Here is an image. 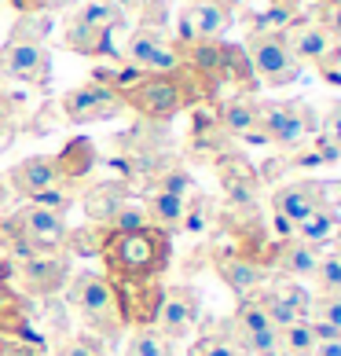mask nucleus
Segmentation results:
<instances>
[{
  "mask_svg": "<svg viewBox=\"0 0 341 356\" xmlns=\"http://www.w3.org/2000/svg\"><path fill=\"white\" fill-rule=\"evenodd\" d=\"M103 280L110 283L125 327H151L165 294V272L173 265V235L151 224L136 232H107L99 254Z\"/></svg>",
  "mask_w": 341,
  "mask_h": 356,
  "instance_id": "nucleus-1",
  "label": "nucleus"
},
{
  "mask_svg": "<svg viewBox=\"0 0 341 356\" xmlns=\"http://www.w3.org/2000/svg\"><path fill=\"white\" fill-rule=\"evenodd\" d=\"M206 96H213V85L188 63H180V70L173 74H140L133 85L117 92L125 111H136L143 122H169L173 114Z\"/></svg>",
  "mask_w": 341,
  "mask_h": 356,
  "instance_id": "nucleus-2",
  "label": "nucleus"
},
{
  "mask_svg": "<svg viewBox=\"0 0 341 356\" xmlns=\"http://www.w3.org/2000/svg\"><path fill=\"white\" fill-rule=\"evenodd\" d=\"M63 305L77 312V320L85 323L88 334H96L107 349L125 341V316L117 305L110 283L103 280V272H70L67 286H63Z\"/></svg>",
  "mask_w": 341,
  "mask_h": 356,
  "instance_id": "nucleus-3",
  "label": "nucleus"
},
{
  "mask_svg": "<svg viewBox=\"0 0 341 356\" xmlns=\"http://www.w3.org/2000/svg\"><path fill=\"white\" fill-rule=\"evenodd\" d=\"M48 33H51L48 11H41V15H19V22L11 26L8 44L0 48V77L33 85V88H48L51 85V56L44 48Z\"/></svg>",
  "mask_w": 341,
  "mask_h": 356,
  "instance_id": "nucleus-4",
  "label": "nucleus"
},
{
  "mask_svg": "<svg viewBox=\"0 0 341 356\" xmlns=\"http://www.w3.org/2000/svg\"><path fill=\"white\" fill-rule=\"evenodd\" d=\"M70 280L67 254H22L11 257V286L26 294L33 305L63 298V286Z\"/></svg>",
  "mask_w": 341,
  "mask_h": 356,
  "instance_id": "nucleus-5",
  "label": "nucleus"
},
{
  "mask_svg": "<svg viewBox=\"0 0 341 356\" xmlns=\"http://www.w3.org/2000/svg\"><path fill=\"white\" fill-rule=\"evenodd\" d=\"M114 26H122V15L114 8H107L103 0H88L67 19L63 30V44L77 56H117L110 44Z\"/></svg>",
  "mask_w": 341,
  "mask_h": 356,
  "instance_id": "nucleus-6",
  "label": "nucleus"
},
{
  "mask_svg": "<svg viewBox=\"0 0 341 356\" xmlns=\"http://www.w3.org/2000/svg\"><path fill=\"white\" fill-rule=\"evenodd\" d=\"M257 114H260V133L286 154L305 147V140L319 133V118L308 103H257Z\"/></svg>",
  "mask_w": 341,
  "mask_h": 356,
  "instance_id": "nucleus-7",
  "label": "nucleus"
},
{
  "mask_svg": "<svg viewBox=\"0 0 341 356\" xmlns=\"http://www.w3.org/2000/svg\"><path fill=\"white\" fill-rule=\"evenodd\" d=\"M246 59H250L253 77H260L265 85L279 88V85H294L301 67L294 63L290 48L283 44V33H268V30H253L246 41Z\"/></svg>",
  "mask_w": 341,
  "mask_h": 356,
  "instance_id": "nucleus-8",
  "label": "nucleus"
},
{
  "mask_svg": "<svg viewBox=\"0 0 341 356\" xmlns=\"http://www.w3.org/2000/svg\"><path fill=\"white\" fill-rule=\"evenodd\" d=\"M199 316H202V294H199V286L173 283V286H165L162 305H158V312H154V323L151 327L158 334H165L169 341H183V338L194 331Z\"/></svg>",
  "mask_w": 341,
  "mask_h": 356,
  "instance_id": "nucleus-9",
  "label": "nucleus"
},
{
  "mask_svg": "<svg viewBox=\"0 0 341 356\" xmlns=\"http://www.w3.org/2000/svg\"><path fill=\"white\" fill-rule=\"evenodd\" d=\"M213 169H217V180H220L228 209H257L265 180H260V173L239 151H220L213 158Z\"/></svg>",
  "mask_w": 341,
  "mask_h": 356,
  "instance_id": "nucleus-10",
  "label": "nucleus"
},
{
  "mask_svg": "<svg viewBox=\"0 0 341 356\" xmlns=\"http://www.w3.org/2000/svg\"><path fill=\"white\" fill-rule=\"evenodd\" d=\"M117 114H125V103L117 99V92H110L107 85H96V81L74 88L59 99V118L74 125L107 122V118H117Z\"/></svg>",
  "mask_w": 341,
  "mask_h": 356,
  "instance_id": "nucleus-11",
  "label": "nucleus"
},
{
  "mask_svg": "<svg viewBox=\"0 0 341 356\" xmlns=\"http://www.w3.org/2000/svg\"><path fill=\"white\" fill-rule=\"evenodd\" d=\"M37 305L26 294H19L11 283H0V338L26 341V346L48 349V338L37 331Z\"/></svg>",
  "mask_w": 341,
  "mask_h": 356,
  "instance_id": "nucleus-12",
  "label": "nucleus"
},
{
  "mask_svg": "<svg viewBox=\"0 0 341 356\" xmlns=\"http://www.w3.org/2000/svg\"><path fill=\"white\" fill-rule=\"evenodd\" d=\"M125 59H128V67L140 70V74H173L183 63L180 48L169 44L158 30H143V26L133 30V37H128Z\"/></svg>",
  "mask_w": 341,
  "mask_h": 356,
  "instance_id": "nucleus-13",
  "label": "nucleus"
},
{
  "mask_svg": "<svg viewBox=\"0 0 341 356\" xmlns=\"http://www.w3.org/2000/svg\"><path fill=\"white\" fill-rule=\"evenodd\" d=\"M209 261H213V272L224 280V286L231 290V294H239V298H250L253 290H260L275 275L268 265H260V261H253V257L235 254V250H224V246L209 250Z\"/></svg>",
  "mask_w": 341,
  "mask_h": 356,
  "instance_id": "nucleus-14",
  "label": "nucleus"
},
{
  "mask_svg": "<svg viewBox=\"0 0 341 356\" xmlns=\"http://www.w3.org/2000/svg\"><path fill=\"white\" fill-rule=\"evenodd\" d=\"M326 202H331V184L323 180H294V184H283L279 191H272V213L286 217L294 228L305 224Z\"/></svg>",
  "mask_w": 341,
  "mask_h": 356,
  "instance_id": "nucleus-15",
  "label": "nucleus"
},
{
  "mask_svg": "<svg viewBox=\"0 0 341 356\" xmlns=\"http://www.w3.org/2000/svg\"><path fill=\"white\" fill-rule=\"evenodd\" d=\"M59 165H56V154H33V158H22L19 165H11L8 169V191L11 195H19V199H37V195H44L51 191L59 184Z\"/></svg>",
  "mask_w": 341,
  "mask_h": 356,
  "instance_id": "nucleus-16",
  "label": "nucleus"
},
{
  "mask_svg": "<svg viewBox=\"0 0 341 356\" xmlns=\"http://www.w3.org/2000/svg\"><path fill=\"white\" fill-rule=\"evenodd\" d=\"M283 44L290 48V56H294L297 67H301V63H319L326 51L334 48L331 33L323 30L319 19H294L283 30Z\"/></svg>",
  "mask_w": 341,
  "mask_h": 356,
  "instance_id": "nucleus-17",
  "label": "nucleus"
},
{
  "mask_svg": "<svg viewBox=\"0 0 341 356\" xmlns=\"http://www.w3.org/2000/svg\"><path fill=\"white\" fill-rule=\"evenodd\" d=\"M316 265H319V250L301 243L297 235L294 239H283V243H272V250H268V268L279 275H290V280H301V283L316 275Z\"/></svg>",
  "mask_w": 341,
  "mask_h": 356,
  "instance_id": "nucleus-18",
  "label": "nucleus"
},
{
  "mask_svg": "<svg viewBox=\"0 0 341 356\" xmlns=\"http://www.w3.org/2000/svg\"><path fill=\"white\" fill-rule=\"evenodd\" d=\"M128 199H133V188H128L125 180H99V184H88V191L81 195V206L88 213V224L107 228V224L114 220V213Z\"/></svg>",
  "mask_w": 341,
  "mask_h": 356,
  "instance_id": "nucleus-19",
  "label": "nucleus"
},
{
  "mask_svg": "<svg viewBox=\"0 0 341 356\" xmlns=\"http://www.w3.org/2000/svg\"><path fill=\"white\" fill-rule=\"evenodd\" d=\"M99 154H96V143L77 136L70 140L67 147L56 154V165H59V177L70 180V184H92V169H96Z\"/></svg>",
  "mask_w": 341,
  "mask_h": 356,
  "instance_id": "nucleus-20",
  "label": "nucleus"
},
{
  "mask_svg": "<svg viewBox=\"0 0 341 356\" xmlns=\"http://www.w3.org/2000/svg\"><path fill=\"white\" fill-rule=\"evenodd\" d=\"M143 213H147V224L158 228L165 235H176L180 232V220H183V199L176 195H165V191H143Z\"/></svg>",
  "mask_w": 341,
  "mask_h": 356,
  "instance_id": "nucleus-21",
  "label": "nucleus"
},
{
  "mask_svg": "<svg viewBox=\"0 0 341 356\" xmlns=\"http://www.w3.org/2000/svg\"><path fill=\"white\" fill-rule=\"evenodd\" d=\"M217 122H220V129H224V133H228L231 140H242V136H250L253 129H260L257 103H253L250 96H235V99H228L224 107H220Z\"/></svg>",
  "mask_w": 341,
  "mask_h": 356,
  "instance_id": "nucleus-22",
  "label": "nucleus"
},
{
  "mask_svg": "<svg viewBox=\"0 0 341 356\" xmlns=\"http://www.w3.org/2000/svg\"><path fill=\"white\" fill-rule=\"evenodd\" d=\"M188 356H242V353H239V346H235V338L228 331V320H220V323L202 327V334L194 338Z\"/></svg>",
  "mask_w": 341,
  "mask_h": 356,
  "instance_id": "nucleus-23",
  "label": "nucleus"
},
{
  "mask_svg": "<svg viewBox=\"0 0 341 356\" xmlns=\"http://www.w3.org/2000/svg\"><path fill=\"white\" fill-rule=\"evenodd\" d=\"M147 191H165V195H176V199H188L194 191V177L188 173V165H183L180 158H169L158 173L151 177Z\"/></svg>",
  "mask_w": 341,
  "mask_h": 356,
  "instance_id": "nucleus-24",
  "label": "nucleus"
},
{
  "mask_svg": "<svg viewBox=\"0 0 341 356\" xmlns=\"http://www.w3.org/2000/svg\"><path fill=\"white\" fill-rule=\"evenodd\" d=\"M334 228H338V206L326 202V206L316 209V213H312L305 224H297V239L308 243V246H316V250H323L326 243H331Z\"/></svg>",
  "mask_w": 341,
  "mask_h": 356,
  "instance_id": "nucleus-25",
  "label": "nucleus"
},
{
  "mask_svg": "<svg viewBox=\"0 0 341 356\" xmlns=\"http://www.w3.org/2000/svg\"><path fill=\"white\" fill-rule=\"evenodd\" d=\"M275 298L283 301L286 309H290L294 316H301V320H308V305H312V290H305V283L301 280H290V275H272V280L265 283Z\"/></svg>",
  "mask_w": 341,
  "mask_h": 356,
  "instance_id": "nucleus-26",
  "label": "nucleus"
},
{
  "mask_svg": "<svg viewBox=\"0 0 341 356\" xmlns=\"http://www.w3.org/2000/svg\"><path fill=\"white\" fill-rule=\"evenodd\" d=\"M217 220V209H213V199L202 191H191L188 199H183V220H180V232L188 235H202L209 232V224Z\"/></svg>",
  "mask_w": 341,
  "mask_h": 356,
  "instance_id": "nucleus-27",
  "label": "nucleus"
},
{
  "mask_svg": "<svg viewBox=\"0 0 341 356\" xmlns=\"http://www.w3.org/2000/svg\"><path fill=\"white\" fill-rule=\"evenodd\" d=\"M125 356H176V341H169L154 327H133L125 341Z\"/></svg>",
  "mask_w": 341,
  "mask_h": 356,
  "instance_id": "nucleus-28",
  "label": "nucleus"
},
{
  "mask_svg": "<svg viewBox=\"0 0 341 356\" xmlns=\"http://www.w3.org/2000/svg\"><path fill=\"white\" fill-rule=\"evenodd\" d=\"M107 8H114L117 15H140L143 30H158L165 22V0H103Z\"/></svg>",
  "mask_w": 341,
  "mask_h": 356,
  "instance_id": "nucleus-29",
  "label": "nucleus"
},
{
  "mask_svg": "<svg viewBox=\"0 0 341 356\" xmlns=\"http://www.w3.org/2000/svg\"><path fill=\"white\" fill-rule=\"evenodd\" d=\"M110 228H99V224H85V228H70L67 232V254H77V257H96L103 239H107Z\"/></svg>",
  "mask_w": 341,
  "mask_h": 356,
  "instance_id": "nucleus-30",
  "label": "nucleus"
},
{
  "mask_svg": "<svg viewBox=\"0 0 341 356\" xmlns=\"http://www.w3.org/2000/svg\"><path fill=\"white\" fill-rule=\"evenodd\" d=\"M56 356H110V349L103 346L96 334L88 331H77V334H63L59 341H51Z\"/></svg>",
  "mask_w": 341,
  "mask_h": 356,
  "instance_id": "nucleus-31",
  "label": "nucleus"
},
{
  "mask_svg": "<svg viewBox=\"0 0 341 356\" xmlns=\"http://www.w3.org/2000/svg\"><path fill=\"white\" fill-rule=\"evenodd\" d=\"M308 320L326 323L331 331L341 334V294H326V290H316L308 305Z\"/></svg>",
  "mask_w": 341,
  "mask_h": 356,
  "instance_id": "nucleus-32",
  "label": "nucleus"
},
{
  "mask_svg": "<svg viewBox=\"0 0 341 356\" xmlns=\"http://www.w3.org/2000/svg\"><path fill=\"white\" fill-rule=\"evenodd\" d=\"M279 346L286 353L312 356V349H316V331H312L308 320H297V323H290V327H283V331H279Z\"/></svg>",
  "mask_w": 341,
  "mask_h": 356,
  "instance_id": "nucleus-33",
  "label": "nucleus"
},
{
  "mask_svg": "<svg viewBox=\"0 0 341 356\" xmlns=\"http://www.w3.org/2000/svg\"><path fill=\"white\" fill-rule=\"evenodd\" d=\"M316 290H326V294H341V257L334 254H319V265H316Z\"/></svg>",
  "mask_w": 341,
  "mask_h": 356,
  "instance_id": "nucleus-34",
  "label": "nucleus"
},
{
  "mask_svg": "<svg viewBox=\"0 0 341 356\" xmlns=\"http://www.w3.org/2000/svg\"><path fill=\"white\" fill-rule=\"evenodd\" d=\"M143 224H147L143 202H140V199H128V202L114 213V220L107 224V228H110V232H136V228H143Z\"/></svg>",
  "mask_w": 341,
  "mask_h": 356,
  "instance_id": "nucleus-35",
  "label": "nucleus"
},
{
  "mask_svg": "<svg viewBox=\"0 0 341 356\" xmlns=\"http://www.w3.org/2000/svg\"><path fill=\"white\" fill-rule=\"evenodd\" d=\"M319 133H323L326 140H334L338 147H341V103H334V107L319 118Z\"/></svg>",
  "mask_w": 341,
  "mask_h": 356,
  "instance_id": "nucleus-36",
  "label": "nucleus"
},
{
  "mask_svg": "<svg viewBox=\"0 0 341 356\" xmlns=\"http://www.w3.org/2000/svg\"><path fill=\"white\" fill-rule=\"evenodd\" d=\"M323 30L331 33V41L334 44H341V0H334V4H326V11H323Z\"/></svg>",
  "mask_w": 341,
  "mask_h": 356,
  "instance_id": "nucleus-37",
  "label": "nucleus"
},
{
  "mask_svg": "<svg viewBox=\"0 0 341 356\" xmlns=\"http://www.w3.org/2000/svg\"><path fill=\"white\" fill-rule=\"evenodd\" d=\"M11 8L19 11V15H41V11H48V0H8Z\"/></svg>",
  "mask_w": 341,
  "mask_h": 356,
  "instance_id": "nucleus-38",
  "label": "nucleus"
},
{
  "mask_svg": "<svg viewBox=\"0 0 341 356\" xmlns=\"http://www.w3.org/2000/svg\"><path fill=\"white\" fill-rule=\"evenodd\" d=\"M8 199H11V191H8V184H4V177H0V217L8 213Z\"/></svg>",
  "mask_w": 341,
  "mask_h": 356,
  "instance_id": "nucleus-39",
  "label": "nucleus"
},
{
  "mask_svg": "<svg viewBox=\"0 0 341 356\" xmlns=\"http://www.w3.org/2000/svg\"><path fill=\"white\" fill-rule=\"evenodd\" d=\"M0 283H11V261L0 254Z\"/></svg>",
  "mask_w": 341,
  "mask_h": 356,
  "instance_id": "nucleus-40",
  "label": "nucleus"
},
{
  "mask_svg": "<svg viewBox=\"0 0 341 356\" xmlns=\"http://www.w3.org/2000/svg\"><path fill=\"white\" fill-rule=\"evenodd\" d=\"M272 4H283V8H290V11H301L305 4H312V0H272Z\"/></svg>",
  "mask_w": 341,
  "mask_h": 356,
  "instance_id": "nucleus-41",
  "label": "nucleus"
},
{
  "mask_svg": "<svg viewBox=\"0 0 341 356\" xmlns=\"http://www.w3.org/2000/svg\"><path fill=\"white\" fill-rule=\"evenodd\" d=\"M74 4H77V0H48V11H67Z\"/></svg>",
  "mask_w": 341,
  "mask_h": 356,
  "instance_id": "nucleus-42",
  "label": "nucleus"
},
{
  "mask_svg": "<svg viewBox=\"0 0 341 356\" xmlns=\"http://www.w3.org/2000/svg\"><path fill=\"white\" fill-rule=\"evenodd\" d=\"M331 243H334V254L341 257V224H338V228H334V235H331Z\"/></svg>",
  "mask_w": 341,
  "mask_h": 356,
  "instance_id": "nucleus-43",
  "label": "nucleus"
}]
</instances>
